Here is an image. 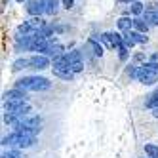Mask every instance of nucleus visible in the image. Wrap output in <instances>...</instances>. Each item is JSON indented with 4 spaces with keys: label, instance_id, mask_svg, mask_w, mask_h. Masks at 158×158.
Segmentation results:
<instances>
[{
    "label": "nucleus",
    "instance_id": "obj_1",
    "mask_svg": "<svg viewBox=\"0 0 158 158\" xmlns=\"http://www.w3.org/2000/svg\"><path fill=\"white\" fill-rule=\"evenodd\" d=\"M40 116H35V114H27L23 118H19L15 124H14V131L21 133V135H36L40 131Z\"/></svg>",
    "mask_w": 158,
    "mask_h": 158
},
{
    "label": "nucleus",
    "instance_id": "obj_2",
    "mask_svg": "<svg viewBox=\"0 0 158 158\" xmlns=\"http://www.w3.org/2000/svg\"><path fill=\"white\" fill-rule=\"evenodd\" d=\"M50 86L52 82L44 76H25L15 82V88L25 89V92H44V89H50Z\"/></svg>",
    "mask_w": 158,
    "mask_h": 158
},
{
    "label": "nucleus",
    "instance_id": "obj_3",
    "mask_svg": "<svg viewBox=\"0 0 158 158\" xmlns=\"http://www.w3.org/2000/svg\"><path fill=\"white\" fill-rule=\"evenodd\" d=\"M4 110L8 114H12L15 118V122H17L19 118L27 116L31 112V105L27 101H4Z\"/></svg>",
    "mask_w": 158,
    "mask_h": 158
},
{
    "label": "nucleus",
    "instance_id": "obj_4",
    "mask_svg": "<svg viewBox=\"0 0 158 158\" xmlns=\"http://www.w3.org/2000/svg\"><path fill=\"white\" fill-rule=\"evenodd\" d=\"M99 40L105 44L107 48H120V46H124V36H120L118 32H105V35H101L99 36Z\"/></svg>",
    "mask_w": 158,
    "mask_h": 158
},
{
    "label": "nucleus",
    "instance_id": "obj_5",
    "mask_svg": "<svg viewBox=\"0 0 158 158\" xmlns=\"http://www.w3.org/2000/svg\"><path fill=\"white\" fill-rule=\"evenodd\" d=\"M67 57H69V65H71V71L76 74V73H80L84 71V61H82V53L78 52V50H73L67 53Z\"/></svg>",
    "mask_w": 158,
    "mask_h": 158
},
{
    "label": "nucleus",
    "instance_id": "obj_6",
    "mask_svg": "<svg viewBox=\"0 0 158 158\" xmlns=\"http://www.w3.org/2000/svg\"><path fill=\"white\" fill-rule=\"evenodd\" d=\"M29 67L31 69H38V71H44L50 67V57H46V55H32V57H29Z\"/></svg>",
    "mask_w": 158,
    "mask_h": 158
},
{
    "label": "nucleus",
    "instance_id": "obj_7",
    "mask_svg": "<svg viewBox=\"0 0 158 158\" xmlns=\"http://www.w3.org/2000/svg\"><path fill=\"white\" fill-rule=\"evenodd\" d=\"M143 15H145V21L151 27H156L158 25V6L156 4H149V6H147L145 12H143Z\"/></svg>",
    "mask_w": 158,
    "mask_h": 158
},
{
    "label": "nucleus",
    "instance_id": "obj_8",
    "mask_svg": "<svg viewBox=\"0 0 158 158\" xmlns=\"http://www.w3.org/2000/svg\"><path fill=\"white\" fill-rule=\"evenodd\" d=\"M42 55H46V57H59V55H63V46H61V44H57V42H48V46L46 48H44L42 52H40Z\"/></svg>",
    "mask_w": 158,
    "mask_h": 158
},
{
    "label": "nucleus",
    "instance_id": "obj_9",
    "mask_svg": "<svg viewBox=\"0 0 158 158\" xmlns=\"http://www.w3.org/2000/svg\"><path fill=\"white\" fill-rule=\"evenodd\" d=\"M4 101H27V94H25V89H19V88L8 89L4 94Z\"/></svg>",
    "mask_w": 158,
    "mask_h": 158
},
{
    "label": "nucleus",
    "instance_id": "obj_10",
    "mask_svg": "<svg viewBox=\"0 0 158 158\" xmlns=\"http://www.w3.org/2000/svg\"><path fill=\"white\" fill-rule=\"evenodd\" d=\"M156 78H158V74H154V73H149V71H145V69H141V67H139L137 80H139L141 84H145V86H152V84L156 82Z\"/></svg>",
    "mask_w": 158,
    "mask_h": 158
},
{
    "label": "nucleus",
    "instance_id": "obj_11",
    "mask_svg": "<svg viewBox=\"0 0 158 158\" xmlns=\"http://www.w3.org/2000/svg\"><path fill=\"white\" fill-rule=\"evenodd\" d=\"M27 12L32 17H38L40 14H46V12H44V4L40 2V0H29V2H27Z\"/></svg>",
    "mask_w": 158,
    "mask_h": 158
},
{
    "label": "nucleus",
    "instance_id": "obj_12",
    "mask_svg": "<svg viewBox=\"0 0 158 158\" xmlns=\"http://www.w3.org/2000/svg\"><path fill=\"white\" fill-rule=\"evenodd\" d=\"M36 143V135H21L19 133V139H17V149H27V147H32Z\"/></svg>",
    "mask_w": 158,
    "mask_h": 158
},
{
    "label": "nucleus",
    "instance_id": "obj_13",
    "mask_svg": "<svg viewBox=\"0 0 158 158\" xmlns=\"http://www.w3.org/2000/svg\"><path fill=\"white\" fill-rule=\"evenodd\" d=\"M118 29L122 31V32H130V31H133V19H130V17H120L118 19Z\"/></svg>",
    "mask_w": 158,
    "mask_h": 158
},
{
    "label": "nucleus",
    "instance_id": "obj_14",
    "mask_svg": "<svg viewBox=\"0 0 158 158\" xmlns=\"http://www.w3.org/2000/svg\"><path fill=\"white\" fill-rule=\"evenodd\" d=\"M40 2L44 4V12L48 15H53L57 12V0H40Z\"/></svg>",
    "mask_w": 158,
    "mask_h": 158
},
{
    "label": "nucleus",
    "instance_id": "obj_15",
    "mask_svg": "<svg viewBox=\"0 0 158 158\" xmlns=\"http://www.w3.org/2000/svg\"><path fill=\"white\" fill-rule=\"evenodd\" d=\"M88 48L92 50V53L95 55V57H101V55H103V48L99 46V42H97L95 38H89V40H88Z\"/></svg>",
    "mask_w": 158,
    "mask_h": 158
},
{
    "label": "nucleus",
    "instance_id": "obj_16",
    "mask_svg": "<svg viewBox=\"0 0 158 158\" xmlns=\"http://www.w3.org/2000/svg\"><path fill=\"white\" fill-rule=\"evenodd\" d=\"M53 74L63 78V80H73V76H74V73L71 69H53Z\"/></svg>",
    "mask_w": 158,
    "mask_h": 158
},
{
    "label": "nucleus",
    "instance_id": "obj_17",
    "mask_svg": "<svg viewBox=\"0 0 158 158\" xmlns=\"http://www.w3.org/2000/svg\"><path fill=\"white\" fill-rule=\"evenodd\" d=\"M145 107H147V109H152V110L158 109V89H156L152 95H149V99L145 101Z\"/></svg>",
    "mask_w": 158,
    "mask_h": 158
},
{
    "label": "nucleus",
    "instance_id": "obj_18",
    "mask_svg": "<svg viewBox=\"0 0 158 158\" xmlns=\"http://www.w3.org/2000/svg\"><path fill=\"white\" fill-rule=\"evenodd\" d=\"M149 23H147V21L145 19H133V29L135 31H139V32H147V31H149Z\"/></svg>",
    "mask_w": 158,
    "mask_h": 158
},
{
    "label": "nucleus",
    "instance_id": "obj_19",
    "mask_svg": "<svg viewBox=\"0 0 158 158\" xmlns=\"http://www.w3.org/2000/svg\"><path fill=\"white\" fill-rule=\"evenodd\" d=\"M145 152L149 158H158V145H152V143H147L145 145Z\"/></svg>",
    "mask_w": 158,
    "mask_h": 158
},
{
    "label": "nucleus",
    "instance_id": "obj_20",
    "mask_svg": "<svg viewBox=\"0 0 158 158\" xmlns=\"http://www.w3.org/2000/svg\"><path fill=\"white\" fill-rule=\"evenodd\" d=\"M130 35L133 36L135 42H139V44H147V40H149L145 36V32H139V31H130Z\"/></svg>",
    "mask_w": 158,
    "mask_h": 158
},
{
    "label": "nucleus",
    "instance_id": "obj_21",
    "mask_svg": "<svg viewBox=\"0 0 158 158\" xmlns=\"http://www.w3.org/2000/svg\"><path fill=\"white\" fill-rule=\"evenodd\" d=\"M27 67H29V59H25V57L14 61V71H21V69H27Z\"/></svg>",
    "mask_w": 158,
    "mask_h": 158
},
{
    "label": "nucleus",
    "instance_id": "obj_22",
    "mask_svg": "<svg viewBox=\"0 0 158 158\" xmlns=\"http://www.w3.org/2000/svg\"><path fill=\"white\" fill-rule=\"evenodd\" d=\"M143 12H145V8H143V4L139 2V0L131 4V14H133V15H141Z\"/></svg>",
    "mask_w": 158,
    "mask_h": 158
},
{
    "label": "nucleus",
    "instance_id": "obj_23",
    "mask_svg": "<svg viewBox=\"0 0 158 158\" xmlns=\"http://www.w3.org/2000/svg\"><path fill=\"white\" fill-rule=\"evenodd\" d=\"M141 69H145V71H149V73H154V74H158V63H152V61H149V63L141 65Z\"/></svg>",
    "mask_w": 158,
    "mask_h": 158
},
{
    "label": "nucleus",
    "instance_id": "obj_24",
    "mask_svg": "<svg viewBox=\"0 0 158 158\" xmlns=\"http://www.w3.org/2000/svg\"><path fill=\"white\" fill-rule=\"evenodd\" d=\"M124 46H126V48L135 46V40H133V36L130 35V32H126V36H124Z\"/></svg>",
    "mask_w": 158,
    "mask_h": 158
},
{
    "label": "nucleus",
    "instance_id": "obj_25",
    "mask_svg": "<svg viewBox=\"0 0 158 158\" xmlns=\"http://www.w3.org/2000/svg\"><path fill=\"white\" fill-rule=\"evenodd\" d=\"M2 158H25V156L21 154L19 151H10V152H4Z\"/></svg>",
    "mask_w": 158,
    "mask_h": 158
},
{
    "label": "nucleus",
    "instance_id": "obj_26",
    "mask_svg": "<svg viewBox=\"0 0 158 158\" xmlns=\"http://www.w3.org/2000/svg\"><path fill=\"white\" fill-rule=\"evenodd\" d=\"M128 50H130V48H126V46H120V48H118V52H120V59H122V61L128 57Z\"/></svg>",
    "mask_w": 158,
    "mask_h": 158
},
{
    "label": "nucleus",
    "instance_id": "obj_27",
    "mask_svg": "<svg viewBox=\"0 0 158 158\" xmlns=\"http://www.w3.org/2000/svg\"><path fill=\"white\" fill-rule=\"evenodd\" d=\"M73 4H74V0H63V6H65L67 10H71V8H73Z\"/></svg>",
    "mask_w": 158,
    "mask_h": 158
},
{
    "label": "nucleus",
    "instance_id": "obj_28",
    "mask_svg": "<svg viewBox=\"0 0 158 158\" xmlns=\"http://www.w3.org/2000/svg\"><path fill=\"white\" fill-rule=\"evenodd\" d=\"M151 61H152V63H158V53H154V55H152Z\"/></svg>",
    "mask_w": 158,
    "mask_h": 158
},
{
    "label": "nucleus",
    "instance_id": "obj_29",
    "mask_svg": "<svg viewBox=\"0 0 158 158\" xmlns=\"http://www.w3.org/2000/svg\"><path fill=\"white\" fill-rule=\"evenodd\" d=\"M152 114H154V116L158 118V109H154V110H152Z\"/></svg>",
    "mask_w": 158,
    "mask_h": 158
},
{
    "label": "nucleus",
    "instance_id": "obj_30",
    "mask_svg": "<svg viewBox=\"0 0 158 158\" xmlns=\"http://www.w3.org/2000/svg\"><path fill=\"white\" fill-rule=\"evenodd\" d=\"M131 2H137V0H131Z\"/></svg>",
    "mask_w": 158,
    "mask_h": 158
},
{
    "label": "nucleus",
    "instance_id": "obj_31",
    "mask_svg": "<svg viewBox=\"0 0 158 158\" xmlns=\"http://www.w3.org/2000/svg\"><path fill=\"white\" fill-rule=\"evenodd\" d=\"M156 6H158V4H156Z\"/></svg>",
    "mask_w": 158,
    "mask_h": 158
}]
</instances>
